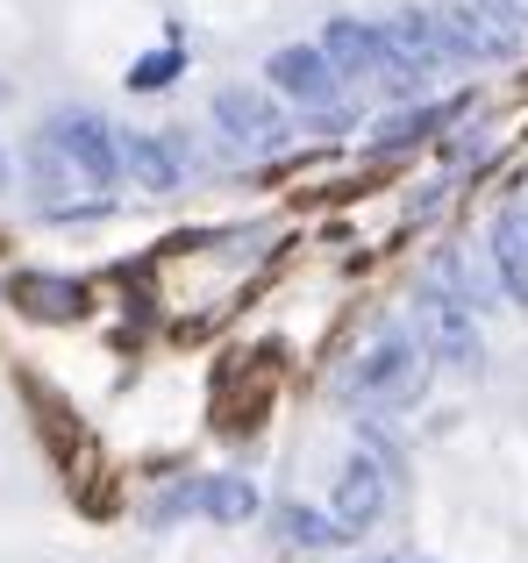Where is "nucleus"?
I'll return each instance as SVG.
<instances>
[{
    "label": "nucleus",
    "instance_id": "6",
    "mask_svg": "<svg viewBox=\"0 0 528 563\" xmlns=\"http://www.w3.org/2000/svg\"><path fill=\"white\" fill-rule=\"evenodd\" d=\"M486 8H443L436 14V43L443 57H464V65H493V57H515L521 29H486Z\"/></svg>",
    "mask_w": 528,
    "mask_h": 563
},
{
    "label": "nucleus",
    "instance_id": "17",
    "mask_svg": "<svg viewBox=\"0 0 528 563\" xmlns=\"http://www.w3.org/2000/svg\"><path fill=\"white\" fill-rule=\"evenodd\" d=\"M179 71H186V51H179V43H165V51H151V57L129 65V93H165Z\"/></svg>",
    "mask_w": 528,
    "mask_h": 563
},
{
    "label": "nucleus",
    "instance_id": "18",
    "mask_svg": "<svg viewBox=\"0 0 528 563\" xmlns=\"http://www.w3.org/2000/svg\"><path fill=\"white\" fill-rule=\"evenodd\" d=\"M472 8H486L501 29H521V0H472Z\"/></svg>",
    "mask_w": 528,
    "mask_h": 563
},
{
    "label": "nucleus",
    "instance_id": "20",
    "mask_svg": "<svg viewBox=\"0 0 528 563\" xmlns=\"http://www.w3.org/2000/svg\"><path fill=\"white\" fill-rule=\"evenodd\" d=\"M0 192H8V151H0Z\"/></svg>",
    "mask_w": 528,
    "mask_h": 563
},
{
    "label": "nucleus",
    "instance_id": "14",
    "mask_svg": "<svg viewBox=\"0 0 528 563\" xmlns=\"http://www.w3.org/2000/svg\"><path fill=\"white\" fill-rule=\"evenodd\" d=\"M200 514H208V521H222V528L251 521V514H257V485H251V478H229V471H215V478H200Z\"/></svg>",
    "mask_w": 528,
    "mask_h": 563
},
{
    "label": "nucleus",
    "instance_id": "12",
    "mask_svg": "<svg viewBox=\"0 0 528 563\" xmlns=\"http://www.w3.org/2000/svg\"><path fill=\"white\" fill-rule=\"evenodd\" d=\"M321 51H329V65L343 71V79H372V71H386V36H378V22H329L321 29Z\"/></svg>",
    "mask_w": 528,
    "mask_h": 563
},
{
    "label": "nucleus",
    "instance_id": "13",
    "mask_svg": "<svg viewBox=\"0 0 528 563\" xmlns=\"http://www.w3.org/2000/svg\"><path fill=\"white\" fill-rule=\"evenodd\" d=\"M72 179H79V165H72L65 151H57L51 136H29V186H36V200L51 207V214H65V192H72Z\"/></svg>",
    "mask_w": 528,
    "mask_h": 563
},
{
    "label": "nucleus",
    "instance_id": "19",
    "mask_svg": "<svg viewBox=\"0 0 528 563\" xmlns=\"http://www.w3.org/2000/svg\"><path fill=\"white\" fill-rule=\"evenodd\" d=\"M378 563H429V556H378Z\"/></svg>",
    "mask_w": 528,
    "mask_h": 563
},
{
    "label": "nucleus",
    "instance_id": "5",
    "mask_svg": "<svg viewBox=\"0 0 528 563\" xmlns=\"http://www.w3.org/2000/svg\"><path fill=\"white\" fill-rule=\"evenodd\" d=\"M264 79H272L286 100H300V108H336V93H343V71L329 65L321 43H286V51H272Z\"/></svg>",
    "mask_w": 528,
    "mask_h": 563
},
{
    "label": "nucleus",
    "instance_id": "10",
    "mask_svg": "<svg viewBox=\"0 0 528 563\" xmlns=\"http://www.w3.org/2000/svg\"><path fill=\"white\" fill-rule=\"evenodd\" d=\"M8 292L29 321H79L86 307H94V292H86L79 278H57V272H22Z\"/></svg>",
    "mask_w": 528,
    "mask_h": 563
},
{
    "label": "nucleus",
    "instance_id": "15",
    "mask_svg": "<svg viewBox=\"0 0 528 563\" xmlns=\"http://www.w3.org/2000/svg\"><path fill=\"white\" fill-rule=\"evenodd\" d=\"M278 536L300 542V550H336V542H343V521H336V514L300 507V499H286V507H278Z\"/></svg>",
    "mask_w": 528,
    "mask_h": 563
},
{
    "label": "nucleus",
    "instance_id": "11",
    "mask_svg": "<svg viewBox=\"0 0 528 563\" xmlns=\"http://www.w3.org/2000/svg\"><path fill=\"white\" fill-rule=\"evenodd\" d=\"M493 278L515 307H528V207H501L493 214Z\"/></svg>",
    "mask_w": 528,
    "mask_h": 563
},
{
    "label": "nucleus",
    "instance_id": "8",
    "mask_svg": "<svg viewBox=\"0 0 528 563\" xmlns=\"http://www.w3.org/2000/svg\"><path fill=\"white\" fill-rule=\"evenodd\" d=\"M122 172L143 192H179V179H186L179 136H157V129H122Z\"/></svg>",
    "mask_w": 528,
    "mask_h": 563
},
{
    "label": "nucleus",
    "instance_id": "2",
    "mask_svg": "<svg viewBox=\"0 0 528 563\" xmlns=\"http://www.w3.org/2000/svg\"><path fill=\"white\" fill-rule=\"evenodd\" d=\"M415 321H421V343H429V357L443 364V372H486V343H479V321H472V307L458 300V292H443V286H429L415 300Z\"/></svg>",
    "mask_w": 528,
    "mask_h": 563
},
{
    "label": "nucleus",
    "instance_id": "3",
    "mask_svg": "<svg viewBox=\"0 0 528 563\" xmlns=\"http://www.w3.org/2000/svg\"><path fill=\"white\" fill-rule=\"evenodd\" d=\"M43 136H51L57 151L72 157V165H79V179H86V186L108 192L114 179H122V136H114L100 114H86V108H57L51 122H43Z\"/></svg>",
    "mask_w": 528,
    "mask_h": 563
},
{
    "label": "nucleus",
    "instance_id": "9",
    "mask_svg": "<svg viewBox=\"0 0 528 563\" xmlns=\"http://www.w3.org/2000/svg\"><path fill=\"white\" fill-rule=\"evenodd\" d=\"M386 485H393V471L372 464V456H350L343 464V478H336V521H343V536H364L386 514Z\"/></svg>",
    "mask_w": 528,
    "mask_h": 563
},
{
    "label": "nucleus",
    "instance_id": "16",
    "mask_svg": "<svg viewBox=\"0 0 528 563\" xmlns=\"http://www.w3.org/2000/svg\"><path fill=\"white\" fill-rule=\"evenodd\" d=\"M458 108H464V100H450V108H421V114H393V122H386V129H378V136H372V151H378V157L407 151V143H421V136H429V129H443V122H450V114H458Z\"/></svg>",
    "mask_w": 528,
    "mask_h": 563
},
{
    "label": "nucleus",
    "instance_id": "7",
    "mask_svg": "<svg viewBox=\"0 0 528 563\" xmlns=\"http://www.w3.org/2000/svg\"><path fill=\"white\" fill-rule=\"evenodd\" d=\"M378 36H386V79H421L429 65H443V43H436V14H386L378 22Z\"/></svg>",
    "mask_w": 528,
    "mask_h": 563
},
{
    "label": "nucleus",
    "instance_id": "1",
    "mask_svg": "<svg viewBox=\"0 0 528 563\" xmlns=\"http://www.w3.org/2000/svg\"><path fill=\"white\" fill-rule=\"evenodd\" d=\"M350 393L364 407H415L421 393V343L415 329H386L358 364H350Z\"/></svg>",
    "mask_w": 528,
    "mask_h": 563
},
{
    "label": "nucleus",
    "instance_id": "4",
    "mask_svg": "<svg viewBox=\"0 0 528 563\" xmlns=\"http://www.w3.org/2000/svg\"><path fill=\"white\" fill-rule=\"evenodd\" d=\"M215 129H222L237 151H251V157L286 151V136H293V122L264 93H251V86H222V93H215Z\"/></svg>",
    "mask_w": 528,
    "mask_h": 563
}]
</instances>
